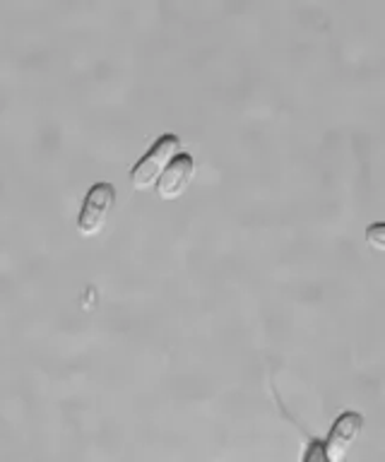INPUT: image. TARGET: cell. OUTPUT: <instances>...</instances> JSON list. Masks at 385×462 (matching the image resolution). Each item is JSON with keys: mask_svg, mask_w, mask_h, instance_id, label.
Returning a JSON list of instances; mask_svg holds the SVG:
<instances>
[{"mask_svg": "<svg viewBox=\"0 0 385 462\" xmlns=\"http://www.w3.org/2000/svg\"><path fill=\"white\" fill-rule=\"evenodd\" d=\"M181 154V140L176 135H164L150 147L142 162L131 171V186L138 190L154 186L161 179V173L167 171V166Z\"/></svg>", "mask_w": 385, "mask_h": 462, "instance_id": "1", "label": "cell"}, {"mask_svg": "<svg viewBox=\"0 0 385 462\" xmlns=\"http://www.w3.org/2000/svg\"><path fill=\"white\" fill-rule=\"evenodd\" d=\"M114 200H116V190L111 183H96V186L89 188L87 200L82 205L80 219H78L82 236H95L104 229L111 208H114Z\"/></svg>", "mask_w": 385, "mask_h": 462, "instance_id": "2", "label": "cell"}, {"mask_svg": "<svg viewBox=\"0 0 385 462\" xmlns=\"http://www.w3.org/2000/svg\"><path fill=\"white\" fill-rule=\"evenodd\" d=\"M363 426V417L362 414H356V411H344L342 417H337L335 421L333 431L327 436V455H330V460L340 462L347 450L352 448V443L356 440V436L362 433Z\"/></svg>", "mask_w": 385, "mask_h": 462, "instance_id": "3", "label": "cell"}, {"mask_svg": "<svg viewBox=\"0 0 385 462\" xmlns=\"http://www.w3.org/2000/svg\"><path fill=\"white\" fill-rule=\"evenodd\" d=\"M193 173H196L193 157L190 154H179L167 166V171L161 173V179L157 180V193H160V198H164V200H176L188 188V183L193 180Z\"/></svg>", "mask_w": 385, "mask_h": 462, "instance_id": "4", "label": "cell"}, {"mask_svg": "<svg viewBox=\"0 0 385 462\" xmlns=\"http://www.w3.org/2000/svg\"><path fill=\"white\" fill-rule=\"evenodd\" d=\"M366 244H369L373 251L385 253V222L371 224L369 231H366Z\"/></svg>", "mask_w": 385, "mask_h": 462, "instance_id": "5", "label": "cell"}, {"mask_svg": "<svg viewBox=\"0 0 385 462\" xmlns=\"http://www.w3.org/2000/svg\"><path fill=\"white\" fill-rule=\"evenodd\" d=\"M304 462H330L325 443L323 440H311V446H308L304 455Z\"/></svg>", "mask_w": 385, "mask_h": 462, "instance_id": "6", "label": "cell"}]
</instances>
